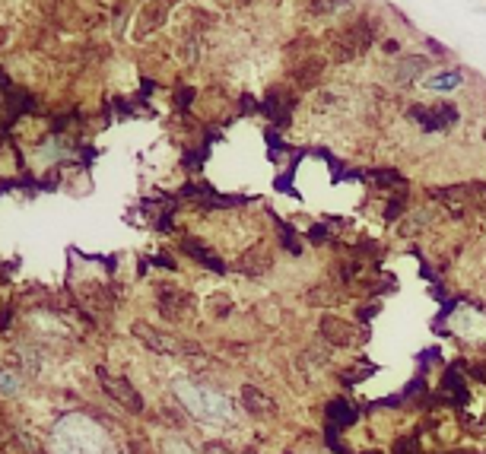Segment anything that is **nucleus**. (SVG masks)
<instances>
[{"label": "nucleus", "mask_w": 486, "mask_h": 454, "mask_svg": "<svg viewBox=\"0 0 486 454\" xmlns=\"http://www.w3.org/2000/svg\"><path fill=\"white\" fill-rule=\"evenodd\" d=\"M239 267L248 273V277H257V273H264L267 267H271V251H267V248H261V245L251 248V251H248V255L239 261Z\"/></svg>", "instance_id": "nucleus-13"}, {"label": "nucleus", "mask_w": 486, "mask_h": 454, "mask_svg": "<svg viewBox=\"0 0 486 454\" xmlns=\"http://www.w3.org/2000/svg\"><path fill=\"white\" fill-rule=\"evenodd\" d=\"M172 210H175V200L172 197H162V200H140V213L149 219L153 229H172Z\"/></svg>", "instance_id": "nucleus-9"}, {"label": "nucleus", "mask_w": 486, "mask_h": 454, "mask_svg": "<svg viewBox=\"0 0 486 454\" xmlns=\"http://www.w3.org/2000/svg\"><path fill=\"white\" fill-rule=\"evenodd\" d=\"M369 41H372V23L369 19H356L350 29H344V32L334 39V58L353 61L356 54H363V51L369 48Z\"/></svg>", "instance_id": "nucleus-1"}, {"label": "nucleus", "mask_w": 486, "mask_h": 454, "mask_svg": "<svg viewBox=\"0 0 486 454\" xmlns=\"http://www.w3.org/2000/svg\"><path fill=\"white\" fill-rule=\"evenodd\" d=\"M356 407L350 404V400H344V397H334L328 404V422L330 426H353L356 422Z\"/></svg>", "instance_id": "nucleus-12"}, {"label": "nucleus", "mask_w": 486, "mask_h": 454, "mask_svg": "<svg viewBox=\"0 0 486 454\" xmlns=\"http://www.w3.org/2000/svg\"><path fill=\"white\" fill-rule=\"evenodd\" d=\"M264 137H267V143H271V159H277V156H280V149H283L280 137H277V133H273V131H267V133H264Z\"/></svg>", "instance_id": "nucleus-23"}, {"label": "nucleus", "mask_w": 486, "mask_h": 454, "mask_svg": "<svg viewBox=\"0 0 486 454\" xmlns=\"http://www.w3.org/2000/svg\"><path fill=\"white\" fill-rule=\"evenodd\" d=\"M191 102H194V89H191V86H188V89H184V86H182V89L175 92V105H178V108L191 105Z\"/></svg>", "instance_id": "nucleus-22"}, {"label": "nucleus", "mask_w": 486, "mask_h": 454, "mask_svg": "<svg viewBox=\"0 0 486 454\" xmlns=\"http://www.w3.org/2000/svg\"><path fill=\"white\" fill-rule=\"evenodd\" d=\"M182 197L200 200L204 206H242V204H245V197H242V194H220V191H213L210 184H204V182L184 184Z\"/></svg>", "instance_id": "nucleus-5"}, {"label": "nucleus", "mask_w": 486, "mask_h": 454, "mask_svg": "<svg viewBox=\"0 0 486 454\" xmlns=\"http://www.w3.org/2000/svg\"><path fill=\"white\" fill-rule=\"evenodd\" d=\"M134 337H140L143 343H147L149 349H156V353H184V349H198V347L182 343V340H175L172 334H159V330H153L149 324H143V321L134 324Z\"/></svg>", "instance_id": "nucleus-7"}, {"label": "nucleus", "mask_w": 486, "mask_h": 454, "mask_svg": "<svg viewBox=\"0 0 486 454\" xmlns=\"http://www.w3.org/2000/svg\"><path fill=\"white\" fill-rule=\"evenodd\" d=\"M242 400H245V407L251 413H257V416H261V413H273V400L267 394H261L257 388H251V385L242 388Z\"/></svg>", "instance_id": "nucleus-15"}, {"label": "nucleus", "mask_w": 486, "mask_h": 454, "mask_svg": "<svg viewBox=\"0 0 486 454\" xmlns=\"http://www.w3.org/2000/svg\"><path fill=\"white\" fill-rule=\"evenodd\" d=\"M452 454H470V451H452Z\"/></svg>", "instance_id": "nucleus-26"}, {"label": "nucleus", "mask_w": 486, "mask_h": 454, "mask_svg": "<svg viewBox=\"0 0 486 454\" xmlns=\"http://www.w3.org/2000/svg\"><path fill=\"white\" fill-rule=\"evenodd\" d=\"M182 248H184V255H188V257H194L198 264H204L207 270H213V273H226V264H223V261H220V257L213 255V251H210V248L204 245V241L188 239V235H184V239H182Z\"/></svg>", "instance_id": "nucleus-10"}, {"label": "nucleus", "mask_w": 486, "mask_h": 454, "mask_svg": "<svg viewBox=\"0 0 486 454\" xmlns=\"http://www.w3.org/2000/svg\"><path fill=\"white\" fill-rule=\"evenodd\" d=\"M404 204H407L404 197H394V204H388V210H385V219H388V223H391V219H397V216H401V210H404Z\"/></svg>", "instance_id": "nucleus-21"}, {"label": "nucleus", "mask_w": 486, "mask_h": 454, "mask_svg": "<svg viewBox=\"0 0 486 454\" xmlns=\"http://www.w3.org/2000/svg\"><path fill=\"white\" fill-rule=\"evenodd\" d=\"M308 239H312V241H328V232H324V226H312V229H308Z\"/></svg>", "instance_id": "nucleus-24"}, {"label": "nucleus", "mask_w": 486, "mask_h": 454, "mask_svg": "<svg viewBox=\"0 0 486 454\" xmlns=\"http://www.w3.org/2000/svg\"><path fill=\"white\" fill-rule=\"evenodd\" d=\"M423 67H426V61H423V58H410L404 67H401V70H397V80H407V76H410V70H423Z\"/></svg>", "instance_id": "nucleus-19"}, {"label": "nucleus", "mask_w": 486, "mask_h": 454, "mask_svg": "<svg viewBox=\"0 0 486 454\" xmlns=\"http://www.w3.org/2000/svg\"><path fill=\"white\" fill-rule=\"evenodd\" d=\"M191 302H194V299H191L188 292H182V289H175V286L159 289V312H162V318H169V321H184L191 314Z\"/></svg>", "instance_id": "nucleus-6"}, {"label": "nucleus", "mask_w": 486, "mask_h": 454, "mask_svg": "<svg viewBox=\"0 0 486 454\" xmlns=\"http://www.w3.org/2000/svg\"><path fill=\"white\" fill-rule=\"evenodd\" d=\"M99 378H102V388L115 397L124 410H131V413H140L143 410V397L137 394L131 385H127V378H115V375H108L105 369H99Z\"/></svg>", "instance_id": "nucleus-4"}, {"label": "nucleus", "mask_w": 486, "mask_h": 454, "mask_svg": "<svg viewBox=\"0 0 486 454\" xmlns=\"http://www.w3.org/2000/svg\"><path fill=\"white\" fill-rule=\"evenodd\" d=\"M454 86H461V76H458V74L432 76V80H429V89H454Z\"/></svg>", "instance_id": "nucleus-17"}, {"label": "nucleus", "mask_w": 486, "mask_h": 454, "mask_svg": "<svg viewBox=\"0 0 486 454\" xmlns=\"http://www.w3.org/2000/svg\"><path fill=\"white\" fill-rule=\"evenodd\" d=\"M410 118L420 124L423 131L436 133V131H448L458 124V108L452 102H432V105H416L410 108Z\"/></svg>", "instance_id": "nucleus-2"}, {"label": "nucleus", "mask_w": 486, "mask_h": 454, "mask_svg": "<svg viewBox=\"0 0 486 454\" xmlns=\"http://www.w3.org/2000/svg\"><path fill=\"white\" fill-rule=\"evenodd\" d=\"M464 188H467V206L477 210L480 216H486V184L470 182V184H464Z\"/></svg>", "instance_id": "nucleus-16"}, {"label": "nucleus", "mask_w": 486, "mask_h": 454, "mask_svg": "<svg viewBox=\"0 0 486 454\" xmlns=\"http://www.w3.org/2000/svg\"><path fill=\"white\" fill-rule=\"evenodd\" d=\"M474 375H480V381H486V365H474Z\"/></svg>", "instance_id": "nucleus-25"}, {"label": "nucleus", "mask_w": 486, "mask_h": 454, "mask_svg": "<svg viewBox=\"0 0 486 454\" xmlns=\"http://www.w3.org/2000/svg\"><path fill=\"white\" fill-rule=\"evenodd\" d=\"M321 337L328 340L330 347H353L356 340H359V334H356L353 324L344 321V318H337V314H324Z\"/></svg>", "instance_id": "nucleus-8"}, {"label": "nucleus", "mask_w": 486, "mask_h": 454, "mask_svg": "<svg viewBox=\"0 0 486 454\" xmlns=\"http://www.w3.org/2000/svg\"><path fill=\"white\" fill-rule=\"evenodd\" d=\"M324 435H328V445L334 448V451L346 454V445H344V442H340V438H337V426H328V432H324Z\"/></svg>", "instance_id": "nucleus-20"}, {"label": "nucleus", "mask_w": 486, "mask_h": 454, "mask_svg": "<svg viewBox=\"0 0 486 454\" xmlns=\"http://www.w3.org/2000/svg\"><path fill=\"white\" fill-rule=\"evenodd\" d=\"M280 239H283V248H289V255H302V248H299V241H296V235H293V229L280 226Z\"/></svg>", "instance_id": "nucleus-18"}, {"label": "nucleus", "mask_w": 486, "mask_h": 454, "mask_svg": "<svg viewBox=\"0 0 486 454\" xmlns=\"http://www.w3.org/2000/svg\"><path fill=\"white\" fill-rule=\"evenodd\" d=\"M366 454H381V451H366Z\"/></svg>", "instance_id": "nucleus-27"}, {"label": "nucleus", "mask_w": 486, "mask_h": 454, "mask_svg": "<svg viewBox=\"0 0 486 454\" xmlns=\"http://www.w3.org/2000/svg\"><path fill=\"white\" fill-rule=\"evenodd\" d=\"M293 108H296V92L289 89V86H271V89L264 92L261 111L271 118L273 127H286Z\"/></svg>", "instance_id": "nucleus-3"}, {"label": "nucleus", "mask_w": 486, "mask_h": 454, "mask_svg": "<svg viewBox=\"0 0 486 454\" xmlns=\"http://www.w3.org/2000/svg\"><path fill=\"white\" fill-rule=\"evenodd\" d=\"M464 365L461 363H452L445 369V378H442V388H445V397H452L454 407H464L467 404V388H464V378H461Z\"/></svg>", "instance_id": "nucleus-11"}, {"label": "nucleus", "mask_w": 486, "mask_h": 454, "mask_svg": "<svg viewBox=\"0 0 486 454\" xmlns=\"http://www.w3.org/2000/svg\"><path fill=\"white\" fill-rule=\"evenodd\" d=\"M363 182L375 184V188H404V175L394 172V169H372V172H363Z\"/></svg>", "instance_id": "nucleus-14"}]
</instances>
